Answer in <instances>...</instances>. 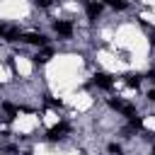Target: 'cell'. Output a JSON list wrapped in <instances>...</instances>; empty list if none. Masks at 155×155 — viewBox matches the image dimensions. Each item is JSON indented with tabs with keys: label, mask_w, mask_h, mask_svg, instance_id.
<instances>
[{
	"label": "cell",
	"mask_w": 155,
	"mask_h": 155,
	"mask_svg": "<svg viewBox=\"0 0 155 155\" xmlns=\"http://www.w3.org/2000/svg\"><path fill=\"white\" fill-rule=\"evenodd\" d=\"M109 104H111V107H114L116 111H121V114H126L128 119H131V116H136V109H133L131 104H126V102H121V99H111Z\"/></svg>",
	"instance_id": "cell-1"
},
{
	"label": "cell",
	"mask_w": 155,
	"mask_h": 155,
	"mask_svg": "<svg viewBox=\"0 0 155 155\" xmlns=\"http://www.w3.org/2000/svg\"><path fill=\"white\" fill-rule=\"evenodd\" d=\"M68 133V124H58V126H53L51 131H48V140H58V138H63Z\"/></svg>",
	"instance_id": "cell-2"
},
{
	"label": "cell",
	"mask_w": 155,
	"mask_h": 155,
	"mask_svg": "<svg viewBox=\"0 0 155 155\" xmlns=\"http://www.w3.org/2000/svg\"><path fill=\"white\" fill-rule=\"evenodd\" d=\"M94 82H97L99 87H104V90H111V85H114V80H111L107 73H94Z\"/></svg>",
	"instance_id": "cell-3"
},
{
	"label": "cell",
	"mask_w": 155,
	"mask_h": 155,
	"mask_svg": "<svg viewBox=\"0 0 155 155\" xmlns=\"http://www.w3.org/2000/svg\"><path fill=\"white\" fill-rule=\"evenodd\" d=\"M53 29H56L61 36H70V34H73V24H70V22H56Z\"/></svg>",
	"instance_id": "cell-4"
},
{
	"label": "cell",
	"mask_w": 155,
	"mask_h": 155,
	"mask_svg": "<svg viewBox=\"0 0 155 155\" xmlns=\"http://www.w3.org/2000/svg\"><path fill=\"white\" fill-rule=\"evenodd\" d=\"M22 41H27V44H36V46H44V44H46V36H44V34H24Z\"/></svg>",
	"instance_id": "cell-5"
},
{
	"label": "cell",
	"mask_w": 155,
	"mask_h": 155,
	"mask_svg": "<svg viewBox=\"0 0 155 155\" xmlns=\"http://www.w3.org/2000/svg\"><path fill=\"white\" fill-rule=\"evenodd\" d=\"M138 128H143V119H140V116H131L126 131H138Z\"/></svg>",
	"instance_id": "cell-6"
},
{
	"label": "cell",
	"mask_w": 155,
	"mask_h": 155,
	"mask_svg": "<svg viewBox=\"0 0 155 155\" xmlns=\"http://www.w3.org/2000/svg\"><path fill=\"white\" fill-rule=\"evenodd\" d=\"M2 36H5L7 41H17V39H22V36H19V31H17L15 27H10V29H5V31H2Z\"/></svg>",
	"instance_id": "cell-7"
},
{
	"label": "cell",
	"mask_w": 155,
	"mask_h": 155,
	"mask_svg": "<svg viewBox=\"0 0 155 155\" xmlns=\"http://www.w3.org/2000/svg\"><path fill=\"white\" fill-rule=\"evenodd\" d=\"M99 10H102V7H99L97 2H87V17H90V19H94V17L99 15Z\"/></svg>",
	"instance_id": "cell-8"
},
{
	"label": "cell",
	"mask_w": 155,
	"mask_h": 155,
	"mask_svg": "<svg viewBox=\"0 0 155 155\" xmlns=\"http://www.w3.org/2000/svg\"><path fill=\"white\" fill-rule=\"evenodd\" d=\"M126 85L128 87H138L140 85V75H126Z\"/></svg>",
	"instance_id": "cell-9"
},
{
	"label": "cell",
	"mask_w": 155,
	"mask_h": 155,
	"mask_svg": "<svg viewBox=\"0 0 155 155\" xmlns=\"http://www.w3.org/2000/svg\"><path fill=\"white\" fill-rule=\"evenodd\" d=\"M104 2H107V5H109V7H116V10H124V7H126V5H128V2H126V0H104Z\"/></svg>",
	"instance_id": "cell-10"
},
{
	"label": "cell",
	"mask_w": 155,
	"mask_h": 155,
	"mask_svg": "<svg viewBox=\"0 0 155 155\" xmlns=\"http://www.w3.org/2000/svg\"><path fill=\"white\" fill-rule=\"evenodd\" d=\"M48 58H51V51H44L41 56H34V63H46Z\"/></svg>",
	"instance_id": "cell-11"
},
{
	"label": "cell",
	"mask_w": 155,
	"mask_h": 155,
	"mask_svg": "<svg viewBox=\"0 0 155 155\" xmlns=\"http://www.w3.org/2000/svg\"><path fill=\"white\" fill-rule=\"evenodd\" d=\"M109 153H114V155H119V153H121V148H119L116 143H111V145H109Z\"/></svg>",
	"instance_id": "cell-12"
},
{
	"label": "cell",
	"mask_w": 155,
	"mask_h": 155,
	"mask_svg": "<svg viewBox=\"0 0 155 155\" xmlns=\"http://www.w3.org/2000/svg\"><path fill=\"white\" fill-rule=\"evenodd\" d=\"M34 2H36V5H41V7H48V5H51V0H34Z\"/></svg>",
	"instance_id": "cell-13"
},
{
	"label": "cell",
	"mask_w": 155,
	"mask_h": 155,
	"mask_svg": "<svg viewBox=\"0 0 155 155\" xmlns=\"http://www.w3.org/2000/svg\"><path fill=\"white\" fill-rule=\"evenodd\" d=\"M148 99H153V102H155V90H153V92L148 94Z\"/></svg>",
	"instance_id": "cell-14"
},
{
	"label": "cell",
	"mask_w": 155,
	"mask_h": 155,
	"mask_svg": "<svg viewBox=\"0 0 155 155\" xmlns=\"http://www.w3.org/2000/svg\"><path fill=\"white\" fill-rule=\"evenodd\" d=\"M153 153H155V150H153Z\"/></svg>",
	"instance_id": "cell-15"
}]
</instances>
